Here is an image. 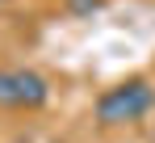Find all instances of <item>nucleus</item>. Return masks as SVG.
<instances>
[{"label":"nucleus","instance_id":"7ed1b4c3","mask_svg":"<svg viewBox=\"0 0 155 143\" xmlns=\"http://www.w3.org/2000/svg\"><path fill=\"white\" fill-rule=\"evenodd\" d=\"M97 4H101V0H71V9H80V13H84V9H97Z\"/></svg>","mask_w":155,"mask_h":143},{"label":"nucleus","instance_id":"f03ea898","mask_svg":"<svg viewBox=\"0 0 155 143\" xmlns=\"http://www.w3.org/2000/svg\"><path fill=\"white\" fill-rule=\"evenodd\" d=\"M51 84L29 68H0V105L8 110H38L46 105Z\"/></svg>","mask_w":155,"mask_h":143},{"label":"nucleus","instance_id":"f257e3e1","mask_svg":"<svg viewBox=\"0 0 155 143\" xmlns=\"http://www.w3.org/2000/svg\"><path fill=\"white\" fill-rule=\"evenodd\" d=\"M151 105H155V89L147 80H122V84H113V89L101 93L97 118L105 126H126V122H138Z\"/></svg>","mask_w":155,"mask_h":143}]
</instances>
